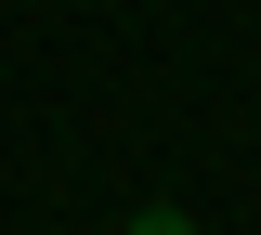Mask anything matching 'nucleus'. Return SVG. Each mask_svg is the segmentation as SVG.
I'll return each instance as SVG.
<instances>
[{
    "label": "nucleus",
    "mask_w": 261,
    "mask_h": 235,
    "mask_svg": "<svg viewBox=\"0 0 261 235\" xmlns=\"http://www.w3.org/2000/svg\"><path fill=\"white\" fill-rule=\"evenodd\" d=\"M118 235H196V222H183V209H130Z\"/></svg>",
    "instance_id": "f257e3e1"
}]
</instances>
